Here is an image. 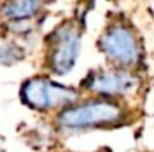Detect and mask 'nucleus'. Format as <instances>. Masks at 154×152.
I'll return each instance as SVG.
<instances>
[{"mask_svg":"<svg viewBox=\"0 0 154 152\" xmlns=\"http://www.w3.org/2000/svg\"><path fill=\"white\" fill-rule=\"evenodd\" d=\"M129 118L121 101L87 97L55 113V125L63 133H81L121 125Z\"/></svg>","mask_w":154,"mask_h":152,"instance_id":"f257e3e1","label":"nucleus"},{"mask_svg":"<svg viewBox=\"0 0 154 152\" xmlns=\"http://www.w3.org/2000/svg\"><path fill=\"white\" fill-rule=\"evenodd\" d=\"M97 48L111 67L135 70L142 60V48L136 33L123 21L106 25L97 40Z\"/></svg>","mask_w":154,"mask_h":152,"instance_id":"f03ea898","label":"nucleus"},{"mask_svg":"<svg viewBox=\"0 0 154 152\" xmlns=\"http://www.w3.org/2000/svg\"><path fill=\"white\" fill-rule=\"evenodd\" d=\"M23 103L38 112H55L79 101V91L52 81L50 76H33L23 82L20 91Z\"/></svg>","mask_w":154,"mask_h":152,"instance_id":"7ed1b4c3","label":"nucleus"},{"mask_svg":"<svg viewBox=\"0 0 154 152\" xmlns=\"http://www.w3.org/2000/svg\"><path fill=\"white\" fill-rule=\"evenodd\" d=\"M81 28L73 19L58 24L47 37V69L55 76L69 75L81 52Z\"/></svg>","mask_w":154,"mask_h":152,"instance_id":"20e7f679","label":"nucleus"},{"mask_svg":"<svg viewBox=\"0 0 154 152\" xmlns=\"http://www.w3.org/2000/svg\"><path fill=\"white\" fill-rule=\"evenodd\" d=\"M82 88L93 97L121 101L132 97L141 88V78L135 70L126 69H99L91 70L82 81Z\"/></svg>","mask_w":154,"mask_h":152,"instance_id":"39448f33","label":"nucleus"},{"mask_svg":"<svg viewBox=\"0 0 154 152\" xmlns=\"http://www.w3.org/2000/svg\"><path fill=\"white\" fill-rule=\"evenodd\" d=\"M42 1L35 0H12L5 1L0 4V16L8 21V24L15 22H27L33 21L42 10H44Z\"/></svg>","mask_w":154,"mask_h":152,"instance_id":"423d86ee","label":"nucleus"},{"mask_svg":"<svg viewBox=\"0 0 154 152\" xmlns=\"http://www.w3.org/2000/svg\"><path fill=\"white\" fill-rule=\"evenodd\" d=\"M26 57V51L23 49L18 43L8 40L0 43V64L2 66H14L23 61Z\"/></svg>","mask_w":154,"mask_h":152,"instance_id":"0eeeda50","label":"nucleus"},{"mask_svg":"<svg viewBox=\"0 0 154 152\" xmlns=\"http://www.w3.org/2000/svg\"><path fill=\"white\" fill-rule=\"evenodd\" d=\"M0 152H3V149H2V139H0Z\"/></svg>","mask_w":154,"mask_h":152,"instance_id":"6e6552de","label":"nucleus"}]
</instances>
